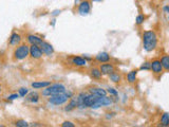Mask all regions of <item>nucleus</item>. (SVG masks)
I'll return each instance as SVG.
<instances>
[{"mask_svg": "<svg viewBox=\"0 0 169 127\" xmlns=\"http://www.w3.org/2000/svg\"><path fill=\"white\" fill-rule=\"evenodd\" d=\"M143 39V47H144L145 51L147 52H151L153 51L158 46V36L154 31L149 30V31L143 32L142 35Z\"/></svg>", "mask_w": 169, "mask_h": 127, "instance_id": "1", "label": "nucleus"}, {"mask_svg": "<svg viewBox=\"0 0 169 127\" xmlns=\"http://www.w3.org/2000/svg\"><path fill=\"white\" fill-rule=\"evenodd\" d=\"M67 91L66 87L63 84H51L48 87L44 88L42 90V95L44 96H51L54 95V94L58 93H63V92Z\"/></svg>", "mask_w": 169, "mask_h": 127, "instance_id": "2", "label": "nucleus"}, {"mask_svg": "<svg viewBox=\"0 0 169 127\" xmlns=\"http://www.w3.org/2000/svg\"><path fill=\"white\" fill-rule=\"evenodd\" d=\"M72 92H63V93H58L51 95L49 98V102L53 105H63L65 103H67L70 99L72 98Z\"/></svg>", "mask_w": 169, "mask_h": 127, "instance_id": "3", "label": "nucleus"}, {"mask_svg": "<svg viewBox=\"0 0 169 127\" xmlns=\"http://www.w3.org/2000/svg\"><path fill=\"white\" fill-rule=\"evenodd\" d=\"M30 55V47L25 44L18 46L14 51V58L16 61H23Z\"/></svg>", "mask_w": 169, "mask_h": 127, "instance_id": "4", "label": "nucleus"}, {"mask_svg": "<svg viewBox=\"0 0 169 127\" xmlns=\"http://www.w3.org/2000/svg\"><path fill=\"white\" fill-rule=\"evenodd\" d=\"M112 103H113L112 99L108 98L107 95L98 96L97 100H96V103L91 107V108L96 109V108H99V107H102V106H109V105H111Z\"/></svg>", "mask_w": 169, "mask_h": 127, "instance_id": "5", "label": "nucleus"}, {"mask_svg": "<svg viewBox=\"0 0 169 127\" xmlns=\"http://www.w3.org/2000/svg\"><path fill=\"white\" fill-rule=\"evenodd\" d=\"M150 70L153 72V74H162L164 68L162 66V63L160 59H153L150 62Z\"/></svg>", "mask_w": 169, "mask_h": 127, "instance_id": "6", "label": "nucleus"}, {"mask_svg": "<svg viewBox=\"0 0 169 127\" xmlns=\"http://www.w3.org/2000/svg\"><path fill=\"white\" fill-rule=\"evenodd\" d=\"M42 54H44V53H42L39 46H37V45H31V46H30V55H31L32 58L39 59L42 57Z\"/></svg>", "mask_w": 169, "mask_h": 127, "instance_id": "7", "label": "nucleus"}, {"mask_svg": "<svg viewBox=\"0 0 169 127\" xmlns=\"http://www.w3.org/2000/svg\"><path fill=\"white\" fill-rule=\"evenodd\" d=\"M99 69L102 71V75H109L115 71V66L113 64H111L110 62H108V63L100 64Z\"/></svg>", "mask_w": 169, "mask_h": 127, "instance_id": "8", "label": "nucleus"}, {"mask_svg": "<svg viewBox=\"0 0 169 127\" xmlns=\"http://www.w3.org/2000/svg\"><path fill=\"white\" fill-rule=\"evenodd\" d=\"M90 10H91V3H90L89 0H83L78 5V13L80 15L89 14Z\"/></svg>", "mask_w": 169, "mask_h": 127, "instance_id": "9", "label": "nucleus"}, {"mask_svg": "<svg viewBox=\"0 0 169 127\" xmlns=\"http://www.w3.org/2000/svg\"><path fill=\"white\" fill-rule=\"evenodd\" d=\"M39 47H40V49H41V51H42L44 54H47V55L50 56V55H52L53 53H54V48H53L52 45H50L49 42H44V40H42V42H40Z\"/></svg>", "mask_w": 169, "mask_h": 127, "instance_id": "10", "label": "nucleus"}, {"mask_svg": "<svg viewBox=\"0 0 169 127\" xmlns=\"http://www.w3.org/2000/svg\"><path fill=\"white\" fill-rule=\"evenodd\" d=\"M88 91H89V93L94 94V95H97V96H105L108 93L106 89H102V88H100V87H95V86L89 87L88 88Z\"/></svg>", "mask_w": 169, "mask_h": 127, "instance_id": "11", "label": "nucleus"}, {"mask_svg": "<svg viewBox=\"0 0 169 127\" xmlns=\"http://www.w3.org/2000/svg\"><path fill=\"white\" fill-rule=\"evenodd\" d=\"M21 42V36L18 33H12V35L8 38V45L12 47H16L20 44Z\"/></svg>", "mask_w": 169, "mask_h": 127, "instance_id": "12", "label": "nucleus"}, {"mask_svg": "<svg viewBox=\"0 0 169 127\" xmlns=\"http://www.w3.org/2000/svg\"><path fill=\"white\" fill-rule=\"evenodd\" d=\"M78 105H80V103H78L77 96H72V98L70 99L69 104H68L67 107L65 108V110H66V111H71V110H73V109L77 108Z\"/></svg>", "mask_w": 169, "mask_h": 127, "instance_id": "13", "label": "nucleus"}, {"mask_svg": "<svg viewBox=\"0 0 169 127\" xmlns=\"http://www.w3.org/2000/svg\"><path fill=\"white\" fill-rule=\"evenodd\" d=\"M71 63L76 67H85L87 65V61L85 57L82 56H73L71 58Z\"/></svg>", "mask_w": 169, "mask_h": 127, "instance_id": "14", "label": "nucleus"}, {"mask_svg": "<svg viewBox=\"0 0 169 127\" xmlns=\"http://www.w3.org/2000/svg\"><path fill=\"white\" fill-rule=\"evenodd\" d=\"M110 58H111L110 55H109L107 52H102L95 56V61L98 62L99 64L108 63V62H110Z\"/></svg>", "mask_w": 169, "mask_h": 127, "instance_id": "15", "label": "nucleus"}, {"mask_svg": "<svg viewBox=\"0 0 169 127\" xmlns=\"http://www.w3.org/2000/svg\"><path fill=\"white\" fill-rule=\"evenodd\" d=\"M138 69H134V70H131L130 72L127 73V82L129 84H134L138 79Z\"/></svg>", "mask_w": 169, "mask_h": 127, "instance_id": "16", "label": "nucleus"}, {"mask_svg": "<svg viewBox=\"0 0 169 127\" xmlns=\"http://www.w3.org/2000/svg\"><path fill=\"white\" fill-rule=\"evenodd\" d=\"M90 75H91L92 79H100L102 77V71H100L99 67H92L91 69H90Z\"/></svg>", "mask_w": 169, "mask_h": 127, "instance_id": "17", "label": "nucleus"}, {"mask_svg": "<svg viewBox=\"0 0 169 127\" xmlns=\"http://www.w3.org/2000/svg\"><path fill=\"white\" fill-rule=\"evenodd\" d=\"M27 39H28V42H29L30 45H37V46H39L40 42H42V39L39 37V36L33 35V34H31V35H28Z\"/></svg>", "mask_w": 169, "mask_h": 127, "instance_id": "18", "label": "nucleus"}, {"mask_svg": "<svg viewBox=\"0 0 169 127\" xmlns=\"http://www.w3.org/2000/svg\"><path fill=\"white\" fill-rule=\"evenodd\" d=\"M108 76H109V79H110L111 82H113V83L119 84V83H121V81H122V75H121V73L117 72L116 70H115L114 72L111 73V74H109Z\"/></svg>", "mask_w": 169, "mask_h": 127, "instance_id": "19", "label": "nucleus"}, {"mask_svg": "<svg viewBox=\"0 0 169 127\" xmlns=\"http://www.w3.org/2000/svg\"><path fill=\"white\" fill-rule=\"evenodd\" d=\"M49 85H51V82H34V83H32V87L34 88V89H44V88L48 87Z\"/></svg>", "mask_w": 169, "mask_h": 127, "instance_id": "20", "label": "nucleus"}, {"mask_svg": "<svg viewBox=\"0 0 169 127\" xmlns=\"http://www.w3.org/2000/svg\"><path fill=\"white\" fill-rule=\"evenodd\" d=\"M160 125L169 126V112H164L160 119Z\"/></svg>", "mask_w": 169, "mask_h": 127, "instance_id": "21", "label": "nucleus"}, {"mask_svg": "<svg viewBox=\"0 0 169 127\" xmlns=\"http://www.w3.org/2000/svg\"><path fill=\"white\" fill-rule=\"evenodd\" d=\"M160 61H161L162 66H163L164 70L169 71V55H167V54L163 55V56L161 57V59H160Z\"/></svg>", "mask_w": 169, "mask_h": 127, "instance_id": "22", "label": "nucleus"}, {"mask_svg": "<svg viewBox=\"0 0 169 127\" xmlns=\"http://www.w3.org/2000/svg\"><path fill=\"white\" fill-rule=\"evenodd\" d=\"M27 100L32 103H37L38 100H39V94H38L37 92H32V93H30L29 95L27 96Z\"/></svg>", "mask_w": 169, "mask_h": 127, "instance_id": "23", "label": "nucleus"}, {"mask_svg": "<svg viewBox=\"0 0 169 127\" xmlns=\"http://www.w3.org/2000/svg\"><path fill=\"white\" fill-rule=\"evenodd\" d=\"M145 20H146V16H145V15H143V14H140V15H138V16H136L135 23L138 25H142V23H144Z\"/></svg>", "mask_w": 169, "mask_h": 127, "instance_id": "24", "label": "nucleus"}, {"mask_svg": "<svg viewBox=\"0 0 169 127\" xmlns=\"http://www.w3.org/2000/svg\"><path fill=\"white\" fill-rule=\"evenodd\" d=\"M15 125L18 126V127H28L29 126V124H28L25 121H23V120H18V121L15 122Z\"/></svg>", "mask_w": 169, "mask_h": 127, "instance_id": "25", "label": "nucleus"}, {"mask_svg": "<svg viewBox=\"0 0 169 127\" xmlns=\"http://www.w3.org/2000/svg\"><path fill=\"white\" fill-rule=\"evenodd\" d=\"M138 70H150V62H145Z\"/></svg>", "mask_w": 169, "mask_h": 127, "instance_id": "26", "label": "nucleus"}, {"mask_svg": "<svg viewBox=\"0 0 169 127\" xmlns=\"http://www.w3.org/2000/svg\"><path fill=\"white\" fill-rule=\"evenodd\" d=\"M28 89L27 88H20V89L18 90V94L19 96H21V98H23V96H25L28 94Z\"/></svg>", "mask_w": 169, "mask_h": 127, "instance_id": "27", "label": "nucleus"}, {"mask_svg": "<svg viewBox=\"0 0 169 127\" xmlns=\"http://www.w3.org/2000/svg\"><path fill=\"white\" fill-rule=\"evenodd\" d=\"M107 92H108L109 94H111V95H114V96H117V95H119V92H117L116 90L114 89V88H108Z\"/></svg>", "mask_w": 169, "mask_h": 127, "instance_id": "28", "label": "nucleus"}, {"mask_svg": "<svg viewBox=\"0 0 169 127\" xmlns=\"http://www.w3.org/2000/svg\"><path fill=\"white\" fill-rule=\"evenodd\" d=\"M61 126H63V127H74L75 125H74V124L72 123V122H70V121H65L63 124H61Z\"/></svg>", "mask_w": 169, "mask_h": 127, "instance_id": "29", "label": "nucleus"}, {"mask_svg": "<svg viewBox=\"0 0 169 127\" xmlns=\"http://www.w3.org/2000/svg\"><path fill=\"white\" fill-rule=\"evenodd\" d=\"M17 98H19V94H11L10 96H8V101H13V100H15V99H17Z\"/></svg>", "mask_w": 169, "mask_h": 127, "instance_id": "30", "label": "nucleus"}, {"mask_svg": "<svg viewBox=\"0 0 169 127\" xmlns=\"http://www.w3.org/2000/svg\"><path fill=\"white\" fill-rule=\"evenodd\" d=\"M164 12H165V13H169V5L164 6Z\"/></svg>", "mask_w": 169, "mask_h": 127, "instance_id": "31", "label": "nucleus"}, {"mask_svg": "<svg viewBox=\"0 0 169 127\" xmlns=\"http://www.w3.org/2000/svg\"><path fill=\"white\" fill-rule=\"evenodd\" d=\"M92 1H93V2H102V0H92Z\"/></svg>", "mask_w": 169, "mask_h": 127, "instance_id": "32", "label": "nucleus"}, {"mask_svg": "<svg viewBox=\"0 0 169 127\" xmlns=\"http://www.w3.org/2000/svg\"><path fill=\"white\" fill-rule=\"evenodd\" d=\"M1 91H2V87H1V85H0V93H1Z\"/></svg>", "mask_w": 169, "mask_h": 127, "instance_id": "33", "label": "nucleus"}, {"mask_svg": "<svg viewBox=\"0 0 169 127\" xmlns=\"http://www.w3.org/2000/svg\"><path fill=\"white\" fill-rule=\"evenodd\" d=\"M168 19H169V16H168Z\"/></svg>", "mask_w": 169, "mask_h": 127, "instance_id": "34", "label": "nucleus"}]
</instances>
